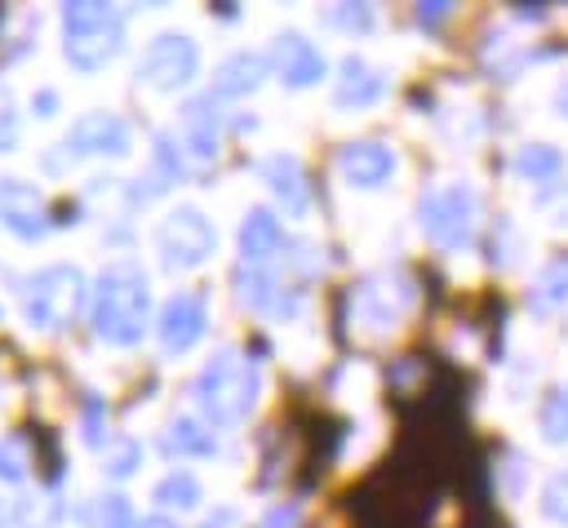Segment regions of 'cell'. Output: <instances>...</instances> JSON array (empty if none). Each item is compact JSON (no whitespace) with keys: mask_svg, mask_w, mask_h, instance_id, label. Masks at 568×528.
<instances>
[{"mask_svg":"<svg viewBox=\"0 0 568 528\" xmlns=\"http://www.w3.org/2000/svg\"><path fill=\"white\" fill-rule=\"evenodd\" d=\"M89 324L106 346H138L151 328V284L138 262H111L89 288Z\"/></svg>","mask_w":568,"mask_h":528,"instance_id":"6da1fadb","label":"cell"},{"mask_svg":"<svg viewBox=\"0 0 568 528\" xmlns=\"http://www.w3.org/2000/svg\"><path fill=\"white\" fill-rule=\"evenodd\" d=\"M257 395H262V373L235 346H222L213 359H204V368L191 382V399L209 426H240L257 408Z\"/></svg>","mask_w":568,"mask_h":528,"instance_id":"7a4b0ae2","label":"cell"},{"mask_svg":"<svg viewBox=\"0 0 568 528\" xmlns=\"http://www.w3.org/2000/svg\"><path fill=\"white\" fill-rule=\"evenodd\" d=\"M124 49V18L111 4L75 0L62 4V53L75 71H102Z\"/></svg>","mask_w":568,"mask_h":528,"instance_id":"3957f363","label":"cell"},{"mask_svg":"<svg viewBox=\"0 0 568 528\" xmlns=\"http://www.w3.org/2000/svg\"><path fill=\"white\" fill-rule=\"evenodd\" d=\"M89 302V280L80 266L71 262H53L44 271H36L22 288V306H27V324L40 333H58L67 328Z\"/></svg>","mask_w":568,"mask_h":528,"instance_id":"277c9868","label":"cell"},{"mask_svg":"<svg viewBox=\"0 0 568 528\" xmlns=\"http://www.w3.org/2000/svg\"><path fill=\"white\" fill-rule=\"evenodd\" d=\"M417 222L426 231L430 244L439 248H466L475 240V222H479V195L466 182H444L435 191L422 195L417 204Z\"/></svg>","mask_w":568,"mask_h":528,"instance_id":"5b68a950","label":"cell"},{"mask_svg":"<svg viewBox=\"0 0 568 528\" xmlns=\"http://www.w3.org/2000/svg\"><path fill=\"white\" fill-rule=\"evenodd\" d=\"M155 248H160V262L169 271H195V266H204L213 257L217 231L195 204H178L155 226Z\"/></svg>","mask_w":568,"mask_h":528,"instance_id":"8992f818","label":"cell"},{"mask_svg":"<svg viewBox=\"0 0 568 528\" xmlns=\"http://www.w3.org/2000/svg\"><path fill=\"white\" fill-rule=\"evenodd\" d=\"M133 75H138V84H146L155 93H178L200 75V44L182 31H160L142 49Z\"/></svg>","mask_w":568,"mask_h":528,"instance_id":"52a82bcc","label":"cell"},{"mask_svg":"<svg viewBox=\"0 0 568 528\" xmlns=\"http://www.w3.org/2000/svg\"><path fill=\"white\" fill-rule=\"evenodd\" d=\"M408 306H413V280L408 275L382 271V275H368L351 288V315L368 333H390Z\"/></svg>","mask_w":568,"mask_h":528,"instance_id":"ba28073f","label":"cell"},{"mask_svg":"<svg viewBox=\"0 0 568 528\" xmlns=\"http://www.w3.org/2000/svg\"><path fill=\"white\" fill-rule=\"evenodd\" d=\"M129 146H133V129L115 111H84L67 129V138H62L67 160H84V155H111V160H120V155H129Z\"/></svg>","mask_w":568,"mask_h":528,"instance_id":"9c48e42d","label":"cell"},{"mask_svg":"<svg viewBox=\"0 0 568 528\" xmlns=\"http://www.w3.org/2000/svg\"><path fill=\"white\" fill-rule=\"evenodd\" d=\"M0 226L13 231V235L27 240V244L44 240L49 226H53L44 195H40L31 182H22V177H4V182H0Z\"/></svg>","mask_w":568,"mask_h":528,"instance_id":"30bf717a","label":"cell"},{"mask_svg":"<svg viewBox=\"0 0 568 528\" xmlns=\"http://www.w3.org/2000/svg\"><path fill=\"white\" fill-rule=\"evenodd\" d=\"M204 328H209V306L200 293H173L155 315V337H160L164 355L191 351L204 337Z\"/></svg>","mask_w":568,"mask_h":528,"instance_id":"8fae6325","label":"cell"},{"mask_svg":"<svg viewBox=\"0 0 568 528\" xmlns=\"http://www.w3.org/2000/svg\"><path fill=\"white\" fill-rule=\"evenodd\" d=\"M271 67H275V75H280L284 84H293V89H311V84H320V80L328 75L324 53H320L302 31H280V35L271 40Z\"/></svg>","mask_w":568,"mask_h":528,"instance_id":"7c38bea8","label":"cell"},{"mask_svg":"<svg viewBox=\"0 0 568 528\" xmlns=\"http://www.w3.org/2000/svg\"><path fill=\"white\" fill-rule=\"evenodd\" d=\"M395 169H399V160H395V151L386 146V142H373V138H359V142H346L342 151H337V173L351 182V186H382V182H390L395 177Z\"/></svg>","mask_w":568,"mask_h":528,"instance_id":"4fadbf2b","label":"cell"},{"mask_svg":"<svg viewBox=\"0 0 568 528\" xmlns=\"http://www.w3.org/2000/svg\"><path fill=\"white\" fill-rule=\"evenodd\" d=\"M271 75V58L257 53V49H235L217 62L213 71V84H209V98H248L266 84Z\"/></svg>","mask_w":568,"mask_h":528,"instance_id":"5bb4252c","label":"cell"},{"mask_svg":"<svg viewBox=\"0 0 568 528\" xmlns=\"http://www.w3.org/2000/svg\"><path fill=\"white\" fill-rule=\"evenodd\" d=\"M262 177L275 195V204L288 213V217H306L311 209V182H306V169L293 151H275L262 160Z\"/></svg>","mask_w":568,"mask_h":528,"instance_id":"9a60e30c","label":"cell"},{"mask_svg":"<svg viewBox=\"0 0 568 528\" xmlns=\"http://www.w3.org/2000/svg\"><path fill=\"white\" fill-rule=\"evenodd\" d=\"M382 93H386V75L373 67V62H364V58H342V67H337V89H333V106H342V111H364V106H373V102H382Z\"/></svg>","mask_w":568,"mask_h":528,"instance_id":"2e32d148","label":"cell"},{"mask_svg":"<svg viewBox=\"0 0 568 528\" xmlns=\"http://www.w3.org/2000/svg\"><path fill=\"white\" fill-rule=\"evenodd\" d=\"M284 222L271 209H248L240 222V266H266L284 248Z\"/></svg>","mask_w":568,"mask_h":528,"instance_id":"e0dca14e","label":"cell"},{"mask_svg":"<svg viewBox=\"0 0 568 528\" xmlns=\"http://www.w3.org/2000/svg\"><path fill=\"white\" fill-rule=\"evenodd\" d=\"M182 146L200 160H213L217 146H222V111H217V98H191L182 106Z\"/></svg>","mask_w":568,"mask_h":528,"instance_id":"ac0fdd59","label":"cell"},{"mask_svg":"<svg viewBox=\"0 0 568 528\" xmlns=\"http://www.w3.org/2000/svg\"><path fill=\"white\" fill-rule=\"evenodd\" d=\"M235 293H240L244 306H253V311H262V315H284V311H293V302H297V293H288V288L280 284V275L266 271V266H240V271H235Z\"/></svg>","mask_w":568,"mask_h":528,"instance_id":"d6986e66","label":"cell"},{"mask_svg":"<svg viewBox=\"0 0 568 528\" xmlns=\"http://www.w3.org/2000/svg\"><path fill=\"white\" fill-rule=\"evenodd\" d=\"M62 515L58 497H0V528H58Z\"/></svg>","mask_w":568,"mask_h":528,"instance_id":"ffe728a7","label":"cell"},{"mask_svg":"<svg viewBox=\"0 0 568 528\" xmlns=\"http://www.w3.org/2000/svg\"><path fill=\"white\" fill-rule=\"evenodd\" d=\"M164 448L178 457H213L217 453V435L204 417H173L164 430Z\"/></svg>","mask_w":568,"mask_h":528,"instance_id":"44dd1931","label":"cell"},{"mask_svg":"<svg viewBox=\"0 0 568 528\" xmlns=\"http://www.w3.org/2000/svg\"><path fill=\"white\" fill-rule=\"evenodd\" d=\"M528 302H532L537 311H555V306L568 302V253H555V257L537 271L532 288H528Z\"/></svg>","mask_w":568,"mask_h":528,"instance_id":"7402d4cb","label":"cell"},{"mask_svg":"<svg viewBox=\"0 0 568 528\" xmlns=\"http://www.w3.org/2000/svg\"><path fill=\"white\" fill-rule=\"evenodd\" d=\"M164 510H195L200 501H204V488H200V479L191 475V470H169L160 484H155V493H151Z\"/></svg>","mask_w":568,"mask_h":528,"instance_id":"603a6c76","label":"cell"},{"mask_svg":"<svg viewBox=\"0 0 568 528\" xmlns=\"http://www.w3.org/2000/svg\"><path fill=\"white\" fill-rule=\"evenodd\" d=\"M182 173H186V164H182V151H178L173 133H160V138H155V151H151V177H146L151 186H146V200H151L155 191L173 186Z\"/></svg>","mask_w":568,"mask_h":528,"instance_id":"cb8c5ba5","label":"cell"},{"mask_svg":"<svg viewBox=\"0 0 568 528\" xmlns=\"http://www.w3.org/2000/svg\"><path fill=\"white\" fill-rule=\"evenodd\" d=\"M559 169H564V155H559V146H550V142H528V146L515 151V173H519V177L546 182V177H555Z\"/></svg>","mask_w":568,"mask_h":528,"instance_id":"d4e9b609","label":"cell"},{"mask_svg":"<svg viewBox=\"0 0 568 528\" xmlns=\"http://www.w3.org/2000/svg\"><path fill=\"white\" fill-rule=\"evenodd\" d=\"M80 519H84V524H93V528H133V524H138V519H133V506H129L120 493L98 497V501H93V510H84Z\"/></svg>","mask_w":568,"mask_h":528,"instance_id":"484cf974","label":"cell"},{"mask_svg":"<svg viewBox=\"0 0 568 528\" xmlns=\"http://www.w3.org/2000/svg\"><path fill=\"white\" fill-rule=\"evenodd\" d=\"M541 435L550 444H568V382L546 395V404H541Z\"/></svg>","mask_w":568,"mask_h":528,"instance_id":"4316f807","label":"cell"},{"mask_svg":"<svg viewBox=\"0 0 568 528\" xmlns=\"http://www.w3.org/2000/svg\"><path fill=\"white\" fill-rule=\"evenodd\" d=\"M138 461H142V444L138 439H115V444H106V475L111 479H129L133 470H138Z\"/></svg>","mask_w":568,"mask_h":528,"instance_id":"83f0119b","label":"cell"},{"mask_svg":"<svg viewBox=\"0 0 568 528\" xmlns=\"http://www.w3.org/2000/svg\"><path fill=\"white\" fill-rule=\"evenodd\" d=\"M541 515L568 528V470H559V475L546 479V488H541Z\"/></svg>","mask_w":568,"mask_h":528,"instance_id":"f1b7e54d","label":"cell"},{"mask_svg":"<svg viewBox=\"0 0 568 528\" xmlns=\"http://www.w3.org/2000/svg\"><path fill=\"white\" fill-rule=\"evenodd\" d=\"M27 448H22V439L18 435H4L0 439V479L4 484H22L27 479Z\"/></svg>","mask_w":568,"mask_h":528,"instance_id":"f546056e","label":"cell"},{"mask_svg":"<svg viewBox=\"0 0 568 528\" xmlns=\"http://www.w3.org/2000/svg\"><path fill=\"white\" fill-rule=\"evenodd\" d=\"M18 133H22L18 102H13L9 84H0V151H13V146H18Z\"/></svg>","mask_w":568,"mask_h":528,"instance_id":"4dcf8cb0","label":"cell"},{"mask_svg":"<svg viewBox=\"0 0 568 528\" xmlns=\"http://www.w3.org/2000/svg\"><path fill=\"white\" fill-rule=\"evenodd\" d=\"M328 22L342 27V31H368L373 27V9L368 4H337V9H328Z\"/></svg>","mask_w":568,"mask_h":528,"instance_id":"1f68e13d","label":"cell"},{"mask_svg":"<svg viewBox=\"0 0 568 528\" xmlns=\"http://www.w3.org/2000/svg\"><path fill=\"white\" fill-rule=\"evenodd\" d=\"M453 13V4H444V0H430V4H417V22L426 27V31H435L444 18Z\"/></svg>","mask_w":568,"mask_h":528,"instance_id":"d6a6232c","label":"cell"},{"mask_svg":"<svg viewBox=\"0 0 568 528\" xmlns=\"http://www.w3.org/2000/svg\"><path fill=\"white\" fill-rule=\"evenodd\" d=\"M293 524H297V506H275L262 528H293Z\"/></svg>","mask_w":568,"mask_h":528,"instance_id":"836d02e7","label":"cell"},{"mask_svg":"<svg viewBox=\"0 0 568 528\" xmlns=\"http://www.w3.org/2000/svg\"><path fill=\"white\" fill-rule=\"evenodd\" d=\"M235 524H240V515H235L231 506H222V510H213V515H209L200 528H235Z\"/></svg>","mask_w":568,"mask_h":528,"instance_id":"e575fe53","label":"cell"},{"mask_svg":"<svg viewBox=\"0 0 568 528\" xmlns=\"http://www.w3.org/2000/svg\"><path fill=\"white\" fill-rule=\"evenodd\" d=\"M31 106H36V115H53V106H58V93H53V89H40V93L31 98Z\"/></svg>","mask_w":568,"mask_h":528,"instance_id":"d590c367","label":"cell"},{"mask_svg":"<svg viewBox=\"0 0 568 528\" xmlns=\"http://www.w3.org/2000/svg\"><path fill=\"white\" fill-rule=\"evenodd\" d=\"M133 528H178V524H173L169 515H142V519H138Z\"/></svg>","mask_w":568,"mask_h":528,"instance_id":"8d00e7d4","label":"cell"}]
</instances>
